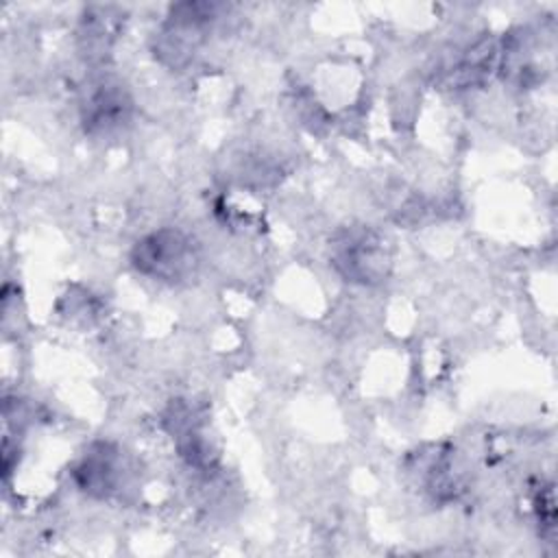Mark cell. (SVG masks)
I'll list each match as a JSON object with an SVG mask.
<instances>
[{
	"label": "cell",
	"mask_w": 558,
	"mask_h": 558,
	"mask_svg": "<svg viewBox=\"0 0 558 558\" xmlns=\"http://www.w3.org/2000/svg\"><path fill=\"white\" fill-rule=\"evenodd\" d=\"M331 264L349 281L375 283L388 275L390 253L368 227H347L331 242Z\"/></svg>",
	"instance_id": "cell-1"
},
{
	"label": "cell",
	"mask_w": 558,
	"mask_h": 558,
	"mask_svg": "<svg viewBox=\"0 0 558 558\" xmlns=\"http://www.w3.org/2000/svg\"><path fill=\"white\" fill-rule=\"evenodd\" d=\"M131 262L146 277L179 281L192 272L196 251L185 233L177 229H159L135 242Z\"/></svg>",
	"instance_id": "cell-2"
},
{
	"label": "cell",
	"mask_w": 558,
	"mask_h": 558,
	"mask_svg": "<svg viewBox=\"0 0 558 558\" xmlns=\"http://www.w3.org/2000/svg\"><path fill=\"white\" fill-rule=\"evenodd\" d=\"M74 480L78 488L92 497H111L124 482V462L120 449L111 442H94L78 460Z\"/></svg>",
	"instance_id": "cell-3"
},
{
	"label": "cell",
	"mask_w": 558,
	"mask_h": 558,
	"mask_svg": "<svg viewBox=\"0 0 558 558\" xmlns=\"http://www.w3.org/2000/svg\"><path fill=\"white\" fill-rule=\"evenodd\" d=\"M129 100L118 89V85H102L85 105V124L94 131H109L126 120Z\"/></svg>",
	"instance_id": "cell-4"
},
{
	"label": "cell",
	"mask_w": 558,
	"mask_h": 558,
	"mask_svg": "<svg viewBox=\"0 0 558 558\" xmlns=\"http://www.w3.org/2000/svg\"><path fill=\"white\" fill-rule=\"evenodd\" d=\"M554 488L551 486H545L541 488V493L536 495V501H534V510H536V517H538V523L545 525L547 530H554V521H556V508H554Z\"/></svg>",
	"instance_id": "cell-5"
}]
</instances>
